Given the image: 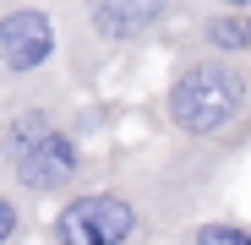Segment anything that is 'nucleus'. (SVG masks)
I'll list each match as a JSON object with an SVG mask.
<instances>
[{"instance_id": "1", "label": "nucleus", "mask_w": 251, "mask_h": 245, "mask_svg": "<svg viewBox=\"0 0 251 245\" xmlns=\"http://www.w3.org/2000/svg\"><path fill=\"white\" fill-rule=\"evenodd\" d=\"M240 153L202 147L175 136L142 158H126L115 175L88 180L60 201L50 240L60 245H131V240H180L197 213L219 196Z\"/></svg>"}, {"instance_id": "2", "label": "nucleus", "mask_w": 251, "mask_h": 245, "mask_svg": "<svg viewBox=\"0 0 251 245\" xmlns=\"http://www.w3.org/2000/svg\"><path fill=\"white\" fill-rule=\"evenodd\" d=\"M164 120L170 136L240 153L251 142V66L246 55H219L191 44L164 82Z\"/></svg>"}, {"instance_id": "3", "label": "nucleus", "mask_w": 251, "mask_h": 245, "mask_svg": "<svg viewBox=\"0 0 251 245\" xmlns=\"http://www.w3.org/2000/svg\"><path fill=\"white\" fill-rule=\"evenodd\" d=\"M60 66L76 88L88 82L120 55L153 38L164 22L180 11V0H60Z\"/></svg>"}, {"instance_id": "4", "label": "nucleus", "mask_w": 251, "mask_h": 245, "mask_svg": "<svg viewBox=\"0 0 251 245\" xmlns=\"http://www.w3.org/2000/svg\"><path fill=\"white\" fill-rule=\"evenodd\" d=\"M60 49V11L50 0H0V88L66 71Z\"/></svg>"}, {"instance_id": "5", "label": "nucleus", "mask_w": 251, "mask_h": 245, "mask_svg": "<svg viewBox=\"0 0 251 245\" xmlns=\"http://www.w3.org/2000/svg\"><path fill=\"white\" fill-rule=\"evenodd\" d=\"M197 44L219 55H251V11L240 6H207L197 17Z\"/></svg>"}, {"instance_id": "6", "label": "nucleus", "mask_w": 251, "mask_h": 245, "mask_svg": "<svg viewBox=\"0 0 251 245\" xmlns=\"http://www.w3.org/2000/svg\"><path fill=\"white\" fill-rule=\"evenodd\" d=\"M180 240H191V245H251V223H240V218H197Z\"/></svg>"}, {"instance_id": "7", "label": "nucleus", "mask_w": 251, "mask_h": 245, "mask_svg": "<svg viewBox=\"0 0 251 245\" xmlns=\"http://www.w3.org/2000/svg\"><path fill=\"white\" fill-rule=\"evenodd\" d=\"M27 234H33L27 196H17V191H6V185H0V245H6V240H27Z\"/></svg>"}, {"instance_id": "8", "label": "nucleus", "mask_w": 251, "mask_h": 245, "mask_svg": "<svg viewBox=\"0 0 251 245\" xmlns=\"http://www.w3.org/2000/svg\"><path fill=\"white\" fill-rule=\"evenodd\" d=\"M213 6H240V11H251V0H213Z\"/></svg>"}, {"instance_id": "9", "label": "nucleus", "mask_w": 251, "mask_h": 245, "mask_svg": "<svg viewBox=\"0 0 251 245\" xmlns=\"http://www.w3.org/2000/svg\"><path fill=\"white\" fill-rule=\"evenodd\" d=\"M50 6H60V0H50Z\"/></svg>"}]
</instances>
